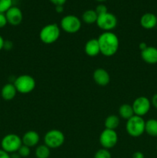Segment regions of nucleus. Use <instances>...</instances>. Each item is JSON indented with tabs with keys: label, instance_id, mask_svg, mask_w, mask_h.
Segmentation results:
<instances>
[{
	"label": "nucleus",
	"instance_id": "1",
	"mask_svg": "<svg viewBox=\"0 0 157 158\" xmlns=\"http://www.w3.org/2000/svg\"><path fill=\"white\" fill-rule=\"evenodd\" d=\"M100 48V53L106 56H112L118 51L119 41L115 33L109 31L104 32L97 39Z\"/></svg>",
	"mask_w": 157,
	"mask_h": 158
},
{
	"label": "nucleus",
	"instance_id": "2",
	"mask_svg": "<svg viewBox=\"0 0 157 158\" xmlns=\"http://www.w3.org/2000/svg\"><path fill=\"white\" fill-rule=\"evenodd\" d=\"M60 36V29L55 23L45 26L39 32V38L45 44H52L56 42Z\"/></svg>",
	"mask_w": 157,
	"mask_h": 158
},
{
	"label": "nucleus",
	"instance_id": "3",
	"mask_svg": "<svg viewBox=\"0 0 157 158\" xmlns=\"http://www.w3.org/2000/svg\"><path fill=\"white\" fill-rule=\"evenodd\" d=\"M146 121L142 117L134 115L127 120L126 129L128 134L132 137H139L145 132Z\"/></svg>",
	"mask_w": 157,
	"mask_h": 158
},
{
	"label": "nucleus",
	"instance_id": "4",
	"mask_svg": "<svg viewBox=\"0 0 157 158\" xmlns=\"http://www.w3.org/2000/svg\"><path fill=\"white\" fill-rule=\"evenodd\" d=\"M22 145V138L15 134H6L1 140L2 149L9 154L16 153Z\"/></svg>",
	"mask_w": 157,
	"mask_h": 158
},
{
	"label": "nucleus",
	"instance_id": "5",
	"mask_svg": "<svg viewBox=\"0 0 157 158\" xmlns=\"http://www.w3.org/2000/svg\"><path fill=\"white\" fill-rule=\"evenodd\" d=\"M17 92L22 94H29L35 87V80L29 75H21L15 79L14 82Z\"/></svg>",
	"mask_w": 157,
	"mask_h": 158
},
{
	"label": "nucleus",
	"instance_id": "6",
	"mask_svg": "<svg viewBox=\"0 0 157 158\" xmlns=\"http://www.w3.org/2000/svg\"><path fill=\"white\" fill-rule=\"evenodd\" d=\"M65 141V136L62 131L53 129L48 131L44 137L45 144L51 149L60 148Z\"/></svg>",
	"mask_w": 157,
	"mask_h": 158
},
{
	"label": "nucleus",
	"instance_id": "7",
	"mask_svg": "<svg viewBox=\"0 0 157 158\" xmlns=\"http://www.w3.org/2000/svg\"><path fill=\"white\" fill-rule=\"evenodd\" d=\"M62 29L68 33H75L81 29V20L74 15H67L63 17L60 23Z\"/></svg>",
	"mask_w": 157,
	"mask_h": 158
},
{
	"label": "nucleus",
	"instance_id": "8",
	"mask_svg": "<svg viewBox=\"0 0 157 158\" xmlns=\"http://www.w3.org/2000/svg\"><path fill=\"white\" fill-rule=\"evenodd\" d=\"M99 29L105 32H109L117 26V18L111 12H106L103 15H98V19L95 23Z\"/></svg>",
	"mask_w": 157,
	"mask_h": 158
},
{
	"label": "nucleus",
	"instance_id": "9",
	"mask_svg": "<svg viewBox=\"0 0 157 158\" xmlns=\"http://www.w3.org/2000/svg\"><path fill=\"white\" fill-rule=\"evenodd\" d=\"M118 135L114 130L105 129L99 136V143L105 149H111L116 145Z\"/></svg>",
	"mask_w": 157,
	"mask_h": 158
},
{
	"label": "nucleus",
	"instance_id": "10",
	"mask_svg": "<svg viewBox=\"0 0 157 158\" xmlns=\"http://www.w3.org/2000/svg\"><path fill=\"white\" fill-rule=\"evenodd\" d=\"M134 114L139 117L145 116L149 113L151 107V102L146 97H139L132 103Z\"/></svg>",
	"mask_w": 157,
	"mask_h": 158
},
{
	"label": "nucleus",
	"instance_id": "11",
	"mask_svg": "<svg viewBox=\"0 0 157 158\" xmlns=\"http://www.w3.org/2000/svg\"><path fill=\"white\" fill-rule=\"evenodd\" d=\"M7 22L12 26H18L23 19V14L21 9L16 6H12L5 13Z\"/></svg>",
	"mask_w": 157,
	"mask_h": 158
},
{
	"label": "nucleus",
	"instance_id": "12",
	"mask_svg": "<svg viewBox=\"0 0 157 158\" xmlns=\"http://www.w3.org/2000/svg\"><path fill=\"white\" fill-rule=\"evenodd\" d=\"M93 80L99 86H105L110 82V76L106 69L99 68L93 73Z\"/></svg>",
	"mask_w": 157,
	"mask_h": 158
},
{
	"label": "nucleus",
	"instance_id": "13",
	"mask_svg": "<svg viewBox=\"0 0 157 158\" xmlns=\"http://www.w3.org/2000/svg\"><path fill=\"white\" fill-rule=\"evenodd\" d=\"M141 57L143 61L148 64H155L157 63V48L147 46L141 51Z\"/></svg>",
	"mask_w": 157,
	"mask_h": 158
},
{
	"label": "nucleus",
	"instance_id": "14",
	"mask_svg": "<svg viewBox=\"0 0 157 158\" xmlns=\"http://www.w3.org/2000/svg\"><path fill=\"white\" fill-rule=\"evenodd\" d=\"M140 25L146 29H153L157 26V16L152 12H146L140 18Z\"/></svg>",
	"mask_w": 157,
	"mask_h": 158
},
{
	"label": "nucleus",
	"instance_id": "15",
	"mask_svg": "<svg viewBox=\"0 0 157 158\" xmlns=\"http://www.w3.org/2000/svg\"><path fill=\"white\" fill-rule=\"evenodd\" d=\"M39 139L40 137L38 133L34 131H29L23 135L22 141L23 145H26L29 148H32L38 144Z\"/></svg>",
	"mask_w": 157,
	"mask_h": 158
},
{
	"label": "nucleus",
	"instance_id": "16",
	"mask_svg": "<svg viewBox=\"0 0 157 158\" xmlns=\"http://www.w3.org/2000/svg\"><path fill=\"white\" fill-rule=\"evenodd\" d=\"M85 52L89 56L94 57L100 53V48L97 39L89 40L85 46Z\"/></svg>",
	"mask_w": 157,
	"mask_h": 158
},
{
	"label": "nucleus",
	"instance_id": "17",
	"mask_svg": "<svg viewBox=\"0 0 157 158\" xmlns=\"http://www.w3.org/2000/svg\"><path fill=\"white\" fill-rule=\"evenodd\" d=\"M17 94V89L14 83H6L2 86L1 96L5 100H12L15 98Z\"/></svg>",
	"mask_w": 157,
	"mask_h": 158
},
{
	"label": "nucleus",
	"instance_id": "18",
	"mask_svg": "<svg viewBox=\"0 0 157 158\" xmlns=\"http://www.w3.org/2000/svg\"><path fill=\"white\" fill-rule=\"evenodd\" d=\"M145 132L152 137H157V120L149 119L146 121Z\"/></svg>",
	"mask_w": 157,
	"mask_h": 158
},
{
	"label": "nucleus",
	"instance_id": "19",
	"mask_svg": "<svg viewBox=\"0 0 157 158\" xmlns=\"http://www.w3.org/2000/svg\"><path fill=\"white\" fill-rule=\"evenodd\" d=\"M119 114L122 118L127 120L135 115L132 105L127 104V103H125V104L120 106L119 109Z\"/></svg>",
	"mask_w": 157,
	"mask_h": 158
},
{
	"label": "nucleus",
	"instance_id": "20",
	"mask_svg": "<svg viewBox=\"0 0 157 158\" xmlns=\"http://www.w3.org/2000/svg\"><path fill=\"white\" fill-rule=\"evenodd\" d=\"M82 19H83V21L86 23V24H93V23H96L98 15L95 10L89 9V10H86L83 12Z\"/></svg>",
	"mask_w": 157,
	"mask_h": 158
},
{
	"label": "nucleus",
	"instance_id": "21",
	"mask_svg": "<svg viewBox=\"0 0 157 158\" xmlns=\"http://www.w3.org/2000/svg\"><path fill=\"white\" fill-rule=\"evenodd\" d=\"M119 118L116 115H109L106 117L105 120V127L106 129L114 130L115 131L119 125Z\"/></svg>",
	"mask_w": 157,
	"mask_h": 158
},
{
	"label": "nucleus",
	"instance_id": "22",
	"mask_svg": "<svg viewBox=\"0 0 157 158\" xmlns=\"http://www.w3.org/2000/svg\"><path fill=\"white\" fill-rule=\"evenodd\" d=\"M50 156V148L46 144L39 145L35 149V157L36 158H49Z\"/></svg>",
	"mask_w": 157,
	"mask_h": 158
},
{
	"label": "nucleus",
	"instance_id": "23",
	"mask_svg": "<svg viewBox=\"0 0 157 158\" xmlns=\"http://www.w3.org/2000/svg\"><path fill=\"white\" fill-rule=\"evenodd\" d=\"M12 6V0H0V13H6Z\"/></svg>",
	"mask_w": 157,
	"mask_h": 158
},
{
	"label": "nucleus",
	"instance_id": "24",
	"mask_svg": "<svg viewBox=\"0 0 157 158\" xmlns=\"http://www.w3.org/2000/svg\"><path fill=\"white\" fill-rule=\"evenodd\" d=\"M94 158H112V156H111L109 150L102 148V149L99 150L98 151L95 152Z\"/></svg>",
	"mask_w": 157,
	"mask_h": 158
},
{
	"label": "nucleus",
	"instance_id": "25",
	"mask_svg": "<svg viewBox=\"0 0 157 158\" xmlns=\"http://www.w3.org/2000/svg\"><path fill=\"white\" fill-rule=\"evenodd\" d=\"M30 148H29V147L26 146V145H22L21 147H20V148L18 149V151H17V153H18V154H19V156L21 157H27L30 154Z\"/></svg>",
	"mask_w": 157,
	"mask_h": 158
},
{
	"label": "nucleus",
	"instance_id": "26",
	"mask_svg": "<svg viewBox=\"0 0 157 158\" xmlns=\"http://www.w3.org/2000/svg\"><path fill=\"white\" fill-rule=\"evenodd\" d=\"M95 11L98 15H103V14H105V13H106V12H108L107 7H106L104 4L98 5V6L95 7Z\"/></svg>",
	"mask_w": 157,
	"mask_h": 158
},
{
	"label": "nucleus",
	"instance_id": "27",
	"mask_svg": "<svg viewBox=\"0 0 157 158\" xmlns=\"http://www.w3.org/2000/svg\"><path fill=\"white\" fill-rule=\"evenodd\" d=\"M7 24V19H6L5 13H0V29L5 27Z\"/></svg>",
	"mask_w": 157,
	"mask_h": 158
},
{
	"label": "nucleus",
	"instance_id": "28",
	"mask_svg": "<svg viewBox=\"0 0 157 158\" xmlns=\"http://www.w3.org/2000/svg\"><path fill=\"white\" fill-rule=\"evenodd\" d=\"M51 2L53 5H55V6H63L65 3L66 2L67 0H49Z\"/></svg>",
	"mask_w": 157,
	"mask_h": 158
},
{
	"label": "nucleus",
	"instance_id": "29",
	"mask_svg": "<svg viewBox=\"0 0 157 158\" xmlns=\"http://www.w3.org/2000/svg\"><path fill=\"white\" fill-rule=\"evenodd\" d=\"M0 158H11L10 154L6 151H3L2 149H0Z\"/></svg>",
	"mask_w": 157,
	"mask_h": 158
},
{
	"label": "nucleus",
	"instance_id": "30",
	"mask_svg": "<svg viewBox=\"0 0 157 158\" xmlns=\"http://www.w3.org/2000/svg\"><path fill=\"white\" fill-rule=\"evenodd\" d=\"M151 104H152L155 109H157V94H154L153 97H152V101H151Z\"/></svg>",
	"mask_w": 157,
	"mask_h": 158
},
{
	"label": "nucleus",
	"instance_id": "31",
	"mask_svg": "<svg viewBox=\"0 0 157 158\" xmlns=\"http://www.w3.org/2000/svg\"><path fill=\"white\" fill-rule=\"evenodd\" d=\"M132 158H145L143 153L140 152V151H136L132 154Z\"/></svg>",
	"mask_w": 157,
	"mask_h": 158
},
{
	"label": "nucleus",
	"instance_id": "32",
	"mask_svg": "<svg viewBox=\"0 0 157 158\" xmlns=\"http://www.w3.org/2000/svg\"><path fill=\"white\" fill-rule=\"evenodd\" d=\"M12 42H10V41H5L4 47H3V49H12Z\"/></svg>",
	"mask_w": 157,
	"mask_h": 158
},
{
	"label": "nucleus",
	"instance_id": "33",
	"mask_svg": "<svg viewBox=\"0 0 157 158\" xmlns=\"http://www.w3.org/2000/svg\"><path fill=\"white\" fill-rule=\"evenodd\" d=\"M63 6H55V11H56L58 13H61L63 12Z\"/></svg>",
	"mask_w": 157,
	"mask_h": 158
},
{
	"label": "nucleus",
	"instance_id": "34",
	"mask_svg": "<svg viewBox=\"0 0 157 158\" xmlns=\"http://www.w3.org/2000/svg\"><path fill=\"white\" fill-rule=\"evenodd\" d=\"M4 43H5V40L2 37V35H0V51L3 49L4 47Z\"/></svg>",
	"mask_w": 157,
	"mask_h": 158
},
{
	"label": "nucleus",
	"instance_id": "35",
	"mask_svg": "<svg viewBox=\"0 0 157 158\" xmlns=\"http://www.w3.org/2000/svg\"><path fill=\"white\" fill-rule=\"evenodd\" d=\"M10 157L11 158H21V157L19 156V154H18L17 152L12 154V155H10Z\"/></svg>",
	"mask_w": 157,
	"mask_h": 158
},
{
	"label": "nucleus",
	"instance_id": "36",
	"mask_svg": "<svg viewBox=\"0 0 157 158\" xmlns=\"http://www.w3.org/2000/svg\"><path fill=\"white\" fill-rule=\"evenodd\" d=\"M147 46H148L145 43H142L141 44L139 45V48H140V49H141V51L143 50V49H146V48L147 47Z\"/></svg>",
	"mask_w": 157,
	"mask_h": 158
},
{
	"label": "nucleus",
	"instance_id": "37",
	"mask_svg": "<svg viewBox=\"0 0 157 158\" xmlns=\"http://www.w3.org/2000/svg\"><path fill=\"white\" fill-rule=\"evenodd\" d=\"M96 2H103L106 1V0H95Z\"/></svg>",
	"mask_w": 157,
	"mask_h": 158
},
{
	"label": "nucleus",
	"instance_id": "38",
	"mask_svg": "<svg viewBox=\"0 0 157 158\" xmlns=\"http://www.w3.org/2000/svg\"><path fill=\"white\" fill-rule=\"evenodd\" d=\"M156 151H157V146H156Z\"/></svg>",
	"mask_w": 157,
	"mask_h": 158
},
{
	"label": "nucleus",
	"instance_id": "39",
	"mask_svg": "<svg viewBox=\"0 0 157 158\" xmlns=\"http://www.w3.org/2000/svg\"><path fill=\"white\" fill-rule=\"evenodd\" d=\"M156 16H157V15H156Z\"/></svg>",
	"mask_w": 157,
	"mask_h": 158
}]
</instances>
